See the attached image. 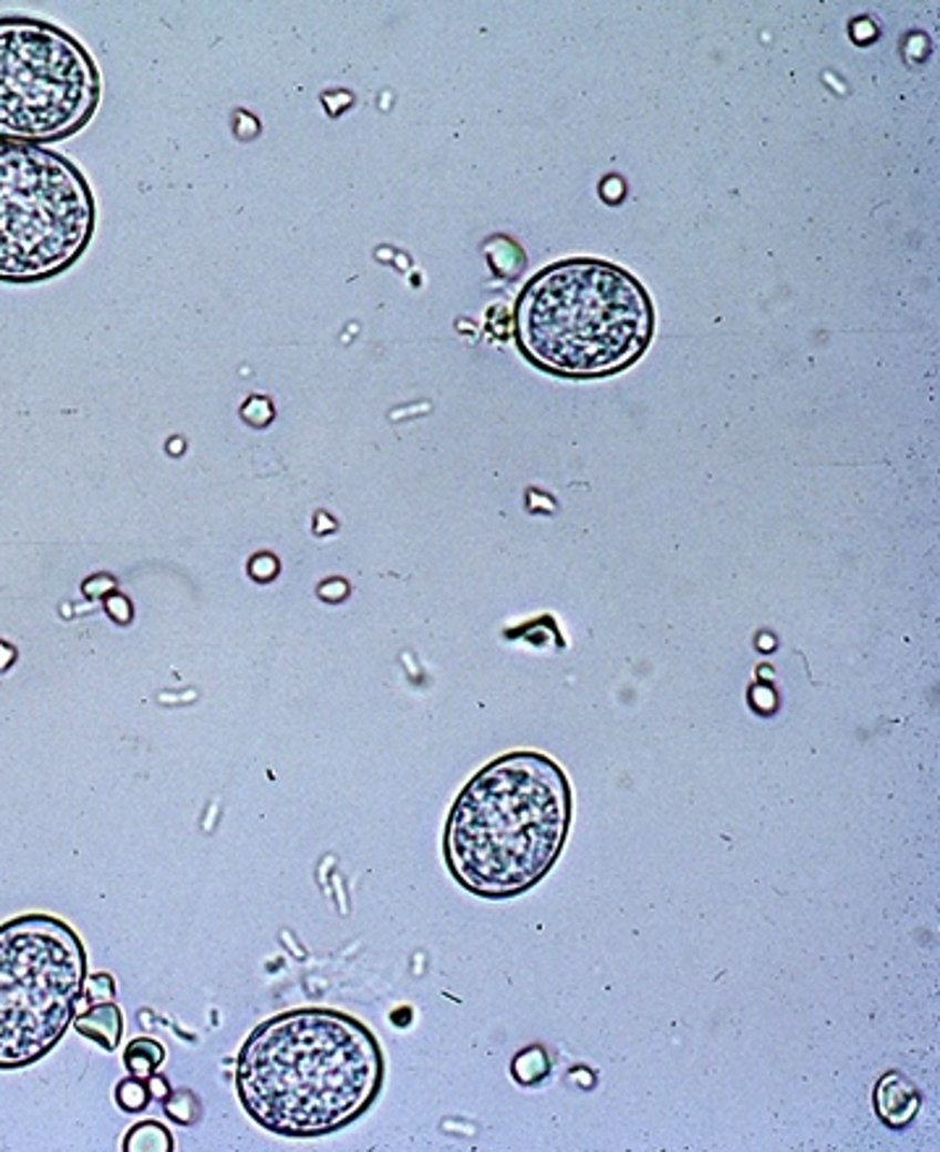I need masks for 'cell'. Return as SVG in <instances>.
I'll return each mask as SVG.
<instances>
[{
  "mask_svg": "<svg viewBox=\"0 0 940 1152\" xmlns=\"http://www.w3.org/2000/svg\"><path fill=\"white\" fill-rule=\"evenodd\" d=\"M378 1037L333 1008H297L262 1021L236 1058V1092L262 1129L314 1140L364 1115L383 1090Z\"/></svg>",
  "mask_w": 940,
  "mask_h": 1152,
  "instance_id": "obj_1",
  "label": "cell"
},
{
  "mask_svg": "<svg viewBox=\"0 0 940 1152\" xmlns=\"http://www.w3.org/2000/svg\"><path fill=\"white\" fill-rule=\"evenodd\" d=\"M571 783L540 752H508L466 783L446 825L456 883L483 898H512L550 873L571 827Z\"/></svg>",
  "mask_w": 940,
  "mask_h": 1152,
  "instance_id": "obj_2",
  "label": "cell"
},
{
  "mask_svg": "<svg viewBox=\"0 0 940 1152\" xmlns=\"http://www.w3.org/2000/svg\"><path fill=\"white\" fill-rule=\"evenodd\" d=\"M648 291L602 259H569L529 280L516 338L529 362L566 378H602L637 362L652 338Z\"/></svg>",
  "mask_w": 940,
  "mask_h": 1152,
  "instance_id": "obj_3",
  "label": "cell"
},
{
  "mask_svg": "<svg viewBox=\"0 0 940 1152\" xmlns=\"http://www.w3.org/2000/svg\"><path fill=\"white\" fill-rule=\"evenodd\" d=\"M87 950L69 922L21 914L0 925V1071L53 1053L74 1025Z\"/></svg>",
  "mask_w": 940,
  "mask_h": 1152,
  "instance_id": "obj_4",
  "label": "cell"
},
{
  "mask_svg": "<svg viewBox=\"0 0 940 1152\" xmlns=\"http://www.w3.org/2000/svg\"><path fill=\"white\" fill-rule=\"evenodd\" d=\"M95 202L76 165L40 144L0 142V278L38 280L87 249Z\"/></svg>",
  "mask_w": 940,
  "mask_h": 1152,
  "instance_id": "obj_5",
  "label": "cell"
},
{
  "mask_svg": "<svg viewBox=\"0 0 940 1152\" xmlns=\"http://www.w3.org/2000/svg\"><path fill=\"white\" fill-rule=\"evenodd\" d=\"M100 100L87 50L38 19H0V142H50L74 134Z\"/></svg>",
  "mask_w": 940,
  "mask_h": 1152,
  "instance_id": "obj_6",
  "label": "cell"
},
{
  "mask_svg": "<svg viewBox=\"0 0 940 1152\" xmlns=\"http://www.w3.org/2000/svg\"><path fill=\"white\" fill-rule=\"evenodd\" d=\"M875 1111L888 1127H907L920 1111V1094L903 1077L886 1074L875 1087Z\"/></svg>",
  "mask_w": 940,
  "mask_h": 1152,
  "instance_id": "obj_7",
  "label": "cell"
},
{
  "mask_svg": "<svg viewBox=\"0 0 940 1152\" xmlns=\"http://www.w3.org/2000/svg\"><path fill=\"white\" fill-rule=\"evenodd\" d=\"M74 1029L82 1037H90L92 1042H97L100 1048L116 1050L121 1046V1037H124V1017H121V1008L113 1000H105V1004H92L87 1011L76 1014Z\"/></svg>",
  "mask_w": 940,
  "mask_h": 1152,
  "instance_id": "obj_8",
  "label": "cell"
},
{
  "mask_svg": "<svg viewBox=\"0 0 940 1152\" xmlns=\"http://www.w3.org/2000/svg\"><path fill=\"white\" fill-rule=\"evenodd\" d=\"M163 1061H165V1048L157 1040H153V1037H136V1040H132L126 1046L124 1066L132 1077H140V1079L153 1077L155 1071L161 1069Z\"/></svg>",
  "mask_w": 940,
  "mask_h": 1152,
  "instance_id": "obj_9",
  "label": "cell"
},
{
  "mask_svg": "<svg viewBox=\"0 0 940 1152\" xmlns=\"http://www.w3.org/2000/svg\"><path fill=\"white\" fill-rule=\"evenodd\" d=\"M126 1152H171L174 1150V1136L161 1121H142L132 1127V1132L124 1140Z\"/></svg>",
  "mask_w": 940,
  "mask_h": 1152,
  "instance_id": "obj_10",
  "label": "cell"
},
{
  "mask_svg": "<svg viewBox=\"0 0 940 1152\" xmlns=\"http://www.w3.org/2000/svg\"><path fill=\"white\" fill-rule=\"evenodd\" d=\"M149 1100H153V1094H149L147 1079L128 1074V1079H121L116 1087V1103L121 1111L142 1113L149 1105Z\"/></svg>",
  "mask_w": 940,
  "mask_h": 1152,
  "instance_id": "obj_11",
  "label": "cell"
},
{
  "mask_svg": "<svg viewBox=\"0 0 940 1152\" xmlns=\"http://www.w3.org/2000/svg\"><path fill=\"white\" fill-rule=\"evenodd\" d=\"M113 998H116V979L107 975V971L87 975L82 1000H87V1004L92 1006V1004H105V1000H113Z\"/></svg>",
  "mask_w": 940,
  "mask_h": 1152,
  "instance_id": "obj_12",
  "label": "cell"
},
{
  "mask_svg": "<svg viewBox=\"0 0 940 1152\" xmlns=\"http://www.w3.org/2000/svg\"><path fill=\"white\" fill-rule=\"evenodd\" d=\"M189 1103H195V1098H192L189 1092H178V1094H174V1098L168 1094V1100H165V1113H168L176 1123H195L197 1113L186 1111V1105Z\"/></svg>",
  "mask_w": 940,
  "mask_h": 1152,
  "instance_id": "obj_13",
  "label": "cell"
},
{
  "mask_svg": "<svg viewBox=\"0 0 940 1152\" xmlns=\"http://www.w3.org/2000/svg\"><path fill=\"white\" fill-rule=\"evenodd\" d=\"M105 608H107V614H111L113 618H116L118 624H128V621H132V605H128L121 595L107 597Z\"/></svg>",
  "mask_w": 940,
  "mask_h": 1152,
  "instance_id": "obj_14",
  "label": "cell"
},
{
  "mask_svg": "<svg viewBox=\"0 0 940 1152\" xmlns=\"http://www.w3.org/2000/svg\"><path fill=\"white\" fill-rule=\"evenodd\" d=\"M249 568H252L255 579H260V582H268V579H272V576H276V572H278V564H276V560H272V558H268V556H260V558H257V560H255V564H252V566H249Z\"/></svg>",
  "mask_w": 940,
  "mask_h": 1152,
  "instance_id": "obj_15",
  "label": "cell"
},
{
  "mask_svg": "<svg viewBox=\"0 0 940 1152\" xmlns=\"http://www.w3.org/2000/svg\"><path fill=\"white\" fill-rule=\"evenodd\" d=\"M147 1087H149V1094H153V1100H163V1103H165V1100H168L171 1084H168V1079H165L163 1074H157V1071H155L153 1077H147Z\"/></svg>",
  "mask_w": 940,
  "mask_h": 1152,
  "instance_id": "obj_16",
  "label": "cell"
}]
</instances>
